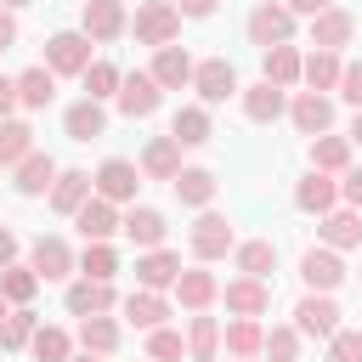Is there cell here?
Here are the masks:
<instances>
[{
	"label": "cell",
	"mask_w": 362,
	"mask_h": 362,
	"mask_svg": "<svg viewBox=\"0 0 362 362\" xmlns=\"http://www.w3.org/2000/svg\"><path fill=\"white\" fill-rule=\"evenodd\" d=\"M170 192H175L187 209H209L215 192H221V181H215V170H204V164H181V175L170 181Z\"/></svg>",
	"instance_id": "obj_23"
},
{
	"label": "cell",
	"mask_w": 362,
	"mask_h": 362,
	"mask_svg": "<svg viewBox=\"0 0 362 362\" xmlns=\"http://www.w3.org/2000/svg\"><path fill=\"white\" fill-rule=\"evenodd\" d=\"M90 192H96L90 170H62V175H57V187H51L45 198H51V209H57V215H79V204H85Z\"/></svg>",
	"instance_id": "obj_35"
},
{
	"label": "cell",
	"mask_w": 362,
	"mask_h": 362,
	"mask_svg": "<svg viewBox=\"0 0 362 362\" xmlns=\"http://www.w3.org/2000/svg\"><path fill=\"white\" fill-rule=\"evenodd\" d=\"M17 249H23V243H17V232H11V226H0V272L17 260Z\"/></svg>",
	"instance_id": "obj_52"
},
{
	"label": "cell",
	"mask_w": 362,
	"mask_h": 362,
	"mask_svg": "<svg viewBox=\"0 0 362 362\" xmlns=\"http://www.w3.org/2000/svg\"><path fill=\"white\" fill-rule=\"evenodd\" d=\"M345 136H351V141L362 147V107H356V119H351V130H345Z\"/></svg>",
	"instance_id": "obj_55"
},
{
	"label": "cell",
	"mask_w": 362,
	"mask_h": 362,
	"mask_svg": "<svg viewBox=\"0 0 362 362\" xmlns=\"http://www.w3.org/2000/svg\"><path fill=\"white\" fill-rule=\"evenodd\" d=\"M175 277H181V255L175 249H141L136 255V288H175Z\"/></svg>",
	"instance_id": "obj_20"
},
{
	"label": "cell",
	"mask_w": 362,
	"mask_h": 362,
	"mask_svg": "<svg viewBox=\"0 0 362 362\" xmlns=\"http://www.w3.org/2000/svg\"><path fill=\"white\" fill-rule=\"evenodd\" d=\"M74 226H79V238H85V243H113V232H124V209L90 192V198L79 204V215H74Z\"/></svg>",
	"instance_id": "obj_10"
},
{
	"label": "cell",
	"mask_w": 362,
	"mask_h": 362,
	"mask_svg": "<svg viewBox=\"0 0 362 362\" xmlns=\"http://www.w3.org/2000/svg\"><path fill=\"white\" fill-rule=\"evenodd\" d=\"M34 288H40V272H34V266H17V260H11V266L0 272V294H6L11 305H28Z\"/></svg>",
	"instance_id": "obj_45"
},
{
	"label": "cell",
	"mask_w": 362,
	"mask_h": 362,
	"mask_svg": "<svg viewBox=\"0 0 362 362\" xmlns=\"http://www.w3.org/2000/svg\"><path fill=\"white\" fill-rule=\"evenodd\" d=\"M345 277H351V272H345L339 249H328V243H322V249H305V255H300V283H305L311 294H334Z\"/></svg>",
	"instance_id": "obj_11"
},
{
	"label": "cell",
	"mask_w": 362,
	"mask_h": 362,
	"mask_svg": "<svg viewBox=\"0 0 362 362\" xmlns=\"http://www.w3.org/2000/svg\"><path fill=\"white\" fill-rule=\"evenodd\" d=\"M192 90H198V102H204V107H215V102L238 96L243 85H238V68H232L226 57H204V62L192 68Z\"/></svg>",
	"instance_id": "obj_9"
},
{
	"label": "cell",
	"mask_w": 362,
	"mask_h": 362,
	"mask_svg": "<svg viewBox=\"0 0 362 362\" xmlns=\"http://www.w3.org/2000/svg\"><path fill=\"white\" fill-rule=\"evenodd\" d=\"M90 45H96V40H90L85 28H57V34L45 40V68H51L57 79H62V74H85V68L96 62Z\"/></svg>",
	"instance_id": "obj_4"
},
{
	"label": "cell",
	"mask_w": 362,
	"mask_h": 362,
	"mask_svg": "<svg viewBox=\"0 0 362 362\" xmlns=\"http://www.w3.org/2000/svg\"><path fill=\"white\" fill-rule=\"evenodd\" d=\"M57 175H62V170H57V158H51V153H40V147H34L23 164H11V187H17L23 198H45V192L57 187Z\"/></svg>",
	"instance_id": "obj_16"
},
{
	"label": "cell",
	"mask_w": 362,
	"mask_h": 362,
	"mask_svg": "<svg viewBox=\"0 0 362 362\" xmlns=\"http://www.w3.org/2000/svg\"><path fill=\"white\" fill-rule=\"evenodd\" d=\"M288 124L311 141V136H322V130H334V96L328 90H294L288 96Z\"/></svg>",
	"instance_id": "obj_8"
},
{
	"label": "cell",
	"mask_w": 362,
	"mask_h": 362,
	"mask_svg": "<svg viewBox=\"0 0 362 362\" xmlns=\"http://www.w3.org/2000/svg\"><path fill=\"white\" fill-rule=\"evenodd\" d=\"M339 317H345V311L334 305V294H311V288H305L300 305H294V328H300L305 339H322V345L339 334Z\"/></svg>",
	"instance_id": "obj_7"
},
{
	"label": "cell",
	"mask_w": 362,
	"mask_h": 362,
	"mask_svg": "<svg viewBox=\"0 0 362 362\" xmlns=\"http://www.w3.org/2000/svg\"><path fill=\"white\" fill-rule=\"evenodd\" d=\"M62 305H68V317H96V311H113L119 305V288L113 283H96V277H79V283H68Z\"/></svg>",
	"instance_id": "obj_21"
},
{
	"label": "cell",
	"mask_w": 362,
	"mask_h": 362,
	"mask_svg": "<svg viewBox=\"0 0 362 362\" xmlns=\"http://www.w3.org/2000/svg\"><path fill=\"white\" fill-rule=\"evenodd\" d=\"M136 164H141L147 181H175V175H181V141H175V136H153Z\"/></svg>",
	"instance_id": "obj_27"
},
{
	"label": "cell",
	"mask_w": 362,
	"mask_h": 362,
	"mask_svg": "<svg viewBox=\"0 0 362 362\" xmlns=\"http://www.w3.org/2000/svg\"><path fill=\"white\" fill-rule=\"evenodd\" d=\"M339 74H345V57L339 51H305V68H300V85L305 90H339Z\"/></svg>",
	"instance_id": "obj_31"
},
{
	"label": "cell",
	"mask_w": 362,
	"mask_h": 362,
	"mask_svg": "<svg viewBox=\"0 0 362 362\" xmlns=\"http://www.w3.org/2000/svg\"><path fill=\"white\" fill-rule=\"evenodd\" d=\"M130 28H136V45H175L181 40V11H175V0H141L136 6V17H130Z\"/></svg>",
	"instance_id": "obj_1"
},
{
	"label": "cell",
	"mask_w": 362,
	"mask_h": 362,
	"mask_svg": "<svg viewBox=\"0 0 362 362\" xmlns=\"http://www.w3.org/2000/svg\"><path fill=\"white\" fill-rule=\"evenodd\" d=\"M187 243H192V260H226L232 249H238V232H232V221L221 215V209H198V221H192V232H187Z\"/></svg>",
	"instance_id": "obj_2"
},
{
	"label": "cell",
	"mask_w": 362,
	"mask_h": 362,
	"mask_svg": "<svg viewBox=\"0 0 362 362\" xmlns=\"http://www.w3.org/2000/svg\"><path fill=\"white\" fill-rule=\"evenodd\" d=\"M17 102H23L28 113H40V107H51V102H57V74H51L45 62H34V68H23V74H17Z\"/></svg>",
	"instance_id": "obj_32"
},
{
	"label": "cell",
	"mask_w": 362,
	"mask_h": 362,
	"mask_svg": "<svg viewBox=\"0 0 362 362\" xmlns=\"http://www.w3.org/2000/svg\"><path fill=\"white\" fill-rule=\"evenodd\" d=\"M6 317H11V300H6V294H0V322H6Z\"/></svg>",
	"instance_id": "obj_57"
},
{
	"label": "cell",
	"mask_w": 362,
	"mask_h": 362,
	"mask_svg": "<svg viewBox=\"0 0 362 362\" xmlns=\"http://www.w3.org/2000/svg\"><path fill=\"white\" fill-rule=\"evenodd\" d=\"M147 356H153V362H181V356H187V334L170 328V322L153 328V334H147Z\"/></svg>",
	"instance_id": "obj_46"
},
{
	"label": "cell",
	"mask_w": 362,
	"mask_h": 362,
	"mask_svg": "<svg viewBox=\"0 0 362 362\" xmlns=\"http://www.w3.org/2000/svg\"><path fill=\"white\" fill-rule=\"evenodd\" d=\"M339 204H351V209H362V170L351 164L345 175H339Z\"/></svg>",
	"instance_id": "obj_49"
},
{
	"label": "cell",
	"mask_w": 362,
	"mask_h": 362,
	"mask_svg": "<svg viewBox=\"0 0 362 362\" xmlns=\"http://www.w3.org/2000/svg\"><path fill=\"white\" fill-rule=\"evenodd\" d=\"M11 107H23V102H17V79L0 74V119H11Z\"/></svg>",
	"instance_id": "obj_53"
},
{
	"label": "cell",
	"mask_w": 362,
	"mask_h": 362,
	"mask_svg": "<svg viewBox=\"0 0 362 362\" xmlns=\"http://www.w3.org/2000/svg\"><path fill=\"white\" fill-rule=\"evenodd\" d=\"M356 277H362V272H356Z\"/></svg>",
	"instance_id": "obj_60"
},
{
	"label": "cell",
	"mask_w": 362,
	"mask_h": 362,
	"mask_svg": "<svg viewBox=\"0 0 362 362\" xmlns=\"http://www.w3.org/2000/svg\"><path fill=\"white\" fill-rule=\"evenodd\" d=\"M300 68H305V57H300V45L288 40V45H266L260 51V79H272V85H283V90H294L300 85Z\"/></svg>",
	"instance_id": "obj_26"
},
{
	"label": "cell",
	"mask_w": 362,
	"mask_h": 362,
	"mask_svg": "<svg viewBox=\"0 0 362 362\" xmlns=\"http://www.w3.org/2000/svg\"><path fill=\"white\" fill-rule=\"evenodd\" d=\"M328 6H334V0H288L294 17H317V11H328Z\"/></svg>",
	"instance_id": "obj_54"
},
{
	"label": "cell",
	"mask_w": 362,
	"mask_h": 362,
	"mask_svg": "<svg viewBox=\"0 0 362 362\" xmlns=\"http://www.w3.org/2000/svg\"><path fill=\"white\" fill-rule=\"evenodd\" d=\"M90 181H96V198H107V204H119V209H124V204H136V187H141L147 175H141V164H136V158H102Z\"/></svg>",
	"instance_id": "obj_6"
},
{
	"label": "cell",
	"mask_w": 362,
	"mask_h": 362,
	"mask_svg": "<svg viewBox=\"0 0 362 362\" xmlns=\"http://www.w3.org/2000/svg\"><path fill=\"white\" fill-rule=\"evenodd\" d=\"M79 85H85V96H96V102H107V96H119V85H124V74L113 68V62H90L85 74H79Z\"/></svg>",
	"instance_id": "obj_44"
},
{
	"label": "cell",
	"mask_w": 362,
	"mask_h": 362,
	"mask_svg": "<svg viewBox=\"0 0 362 362\" xmlns=\"http://www.w3.org/2000/svg\"><path fill=\"white\" fill-rule=\"evenodd\" d=\"M62 130H68V141H96V136L107 130V107H102L96 96H79V102L62 113Z\"/></svg>",
	"instance_id": "obj_30"
},
{
	"label": "cell",
	"mask_w": 362,
	"mask_h": 362,
	"mask_svg": "<svg viewBox=\"0 0 362 362\" xmlns=\"http://www.w3.org/2000/svg\"><path fill=\"white\" fill-rule=\"evenodd\" d=\"M74 345H79V339H74L68 328H57V322H40V328H34V339H28L34 362H68V356H74Z\"/></svg>",
	"instance_id": "obj_38"
},
{
	"label": "cell",
	"mask_w": 362,
	"mask_h": 362,
	"mask_svg": "<svg viewBox=\"0 0 362 362\" xmlns=\"http://www.w3.org/2000/svg\"><path fill=\"white\" fill-rule=\"evenodd\" d=\"M0 6H11V11H23V6H34V0H0Z\"/></svg>",
	"instance_id": "obj_58"
},
{
	"label": "cell",
	"mask_w": 362,
	"mask_h": 362,
	"mask_svg": "<svg viewBox=\"0 0 362 362\" xmlns=\"http://www.w3.org/2000/svg\"><path fill=\"white\" fill-rule=\"evenodd\" d=\"M192 68H198V62L187 57V45H158V51H153V68H147V74H153V79H158L164 90H181V85H192Z\"/></svg>",
	"instance_id": "obj_29"
},
{
	"label": "cell",
	"mask_w": 362,
	"mask_h": 362,
	"mask_svg": "<svg viewBox=\"0 0 362 362\" xmlns=\"http://www.w3.org/2000/svg\"><path fill=\"white\" fill-rule=\"evenodd\" d=\"M170 136H175L181 147H204V141L215 136V119H209V107H204V102H187V107H175V119H170Z\"/></svg>",
	"instance_id": "obj_33"
},
{
	"label": "cell",
	"mask_w": 362,
	"mask_h": 362,
	"mask_svg": "<svg viewBox=\"0 0 362 362\" xmlns=\"http://www.w3.org/2000/svg\"><path fill=\"white\" fill-rule=\"evenodd\" d=\"M28 266L40 272V283H68V277L79 272V255L68 249V238H57V232H40V238L28 243Z\"/></svg>",
	"instance_id": "obj_5"
},
{
	"label": "cell",
	"mask_w": 362,
	"mask_h": 362,
	"mask_svg": "<svg viewBox=\"0 0 362 362\" xmlns=\"http://www.w3.org/2000/svg\"><path fill=\"white\" fill-rule=\"evenodd\" d=\"M147 362H153V356H147Z\"/></svg>",
	"instance_id": "obj_61"
},
{
	"label": "cell",
	"mask_w": 362,
	"mask_h": 362,
	"mask_svg": "<svg viewBox=\"0 0 362 362\" xmlns=\"http://www.w3.org/2000/svg\"><path fill=\"white\" fill-rule=\"evenodd\" d=\"M68 362H102V356H96V351H74Z\"/></svg>",
	"instance_id": "obj_56"
},
{
	"label": "cell",
	"mask_w": 362,
	"mask_h": 362,
	"mask_svg": "<svg viewBox=\"0 0 362 362\" xmlns=\"http://www.w3.org/2000/svg\"><path fill=\"white\" fill-rule=\"evenodd\" d=\"M328 362H362V328H339L328 339Z\"/></svg>",
	"instance_id": "obj_47"
},
{
	"label": "cell",
	"mask_w": 362,
	"mask_h": 362,
	"mask_svg": "<svg viewBox=\"0 0 362 362\" xmlns=\"http://www.w3.org/2000/svg\"><path fill=\"white\" fill-rule=\"evenodd\" d=\"M238 102H243V119H249V124H277V119L288 113V90H283V85H272V79L243 85V90H238Z\"/></svg>",
	"instance_id": "obj_13"
},
{
	"label": "cell",
	"mask_w": 362,
	"mask_h": 362,
	"mask_svg": "<svg viewBox=\"0 0 362 362\" xmlns=\"http://www.w3.org/2000/svg\"><path fill=\"white\" fill-rule=\"evenodd\" d=\"M124 238H130L136 249H164L170 221H164L158 209H147V204H124Z\"/></svg>",
	"instance_id": "obj_24"
},
{
	"label": "cell",
	"mask_w": 362,
	"mask_h": 362,
	"mask_svg": "<svg viewBox=\"0 0 362 362\" xmlns=\"http://www.w3.org/2000/svg\"><path fill=\"white\" fill-rule=\"evenodd\" d=\"M113 102H119V113H124V119H153V113H158V102H164V85L141 68V74H124V85H119V96H113Z\"/></svg>",
	"instance_id": "obj_12"
},
{
	"label": "cell",
	"mask_w": 362,
	"mask_h": 362,
	"mask_svg": "<svg viewBox=\"0 0 362 362\" xmlns=\"http://www.w3.org/2000/svg\"><path fill=\"white\" fill-rule=\"evenodd\" d=\"M119 311H124V322H136L141 334H153V328H164V322H170V311H175V305H170L158 288H130V294L119 300Z\"/></svg>",
	"instance_id": "obj_19"
},
{
	"label": "cell",
	"mask_w": 362,
	"mask_h": 362,
	"mask_svg": "<svg viewBox=\"0 0 362 362\" xmlns=\"http://www.w3.org/2000/svg\"><path fill=\"white\" fill-rule=\"evenodd\" d=\"M226 362H260V356H226Z\"/></svg>",
	"instance_id": "obj_59"
},
{
	"label": "cell",
	"mask_w": 362,
	"mask_h": 362,
	"mask_svg": "<svg viewBox=\"0 0 362 362\" xmlns=\"http://www.w3.org/2000/svg\"><path fill=\"white\" fill-rule=\"evenodd\" d=\"M79 28H85L96 45H113V40L130 28V17H124V0H85V6H79Z\"/></svg>",
	"instance_id": "obj_14"
},
{
	"label": "cell",
	"mask_w": 362,
	"mask_h": 362,
	"mask_svg": "<svg viewBox=\"0 0 362 362\" xmlns=\"http://www.w3.org/2000/svg\"><path fill=\"white\" fill-rule=\"evenodd\" d=\"M339 102L362 107V62H345V74H339Z\"/></svg>",
	"instance_id": "obj_48"
},
{
	"label": "cell",
	"mask_w": 362,
	"mask_h": 362,
	"mask_svg": "<svg viewBox=\"0 0 362 362\" xmlns=\"http://www.w3.org/2000/svg\"><path fill=\"white\" fill-rule=\"evenodd\" d=\"M34 328H40V317H34L28 305H11V317L0 322V351H28Z\"/></svg>",
	"instance_id": "obj_42"
},
{
	"label": "cell",
	"mask_w": 362,
	"mask_h": 362,
	"mask_svg": "<svg viewBox=\"0 0 362 362\" xmlns=\"http://www.w3.org/2000/svg\"><path fill=\"white\" fill-rule=\"evenodd\" d=\"M243 34H249V45H288L294 40V11H288V0H260L255 11H249V23H243Z\"/></svg>",
	"instance_id": "obj_3"
},
{
	"label": "cell",
	"mask_w": 362,
	"mask_h": 362,
	"mask_svg": "<svg viewBox=\"0 0 362 362\" xmlns=\"http://www.w3.org/2000/svg\"><path fill=\"white\" fill-rule=\"evenodd\" d=\"M215 6H221V0H175L181 17H215Z\"/></svg>",
	"instance_id": "obj_51"
},
{
	"label": "cell",
	"mask_w": 362,
	"mask_h": 362,
	"mask_svg": "<svg viewBox=\"0 0 362 362\" xmlns=\"http://www.w3.org/2000/svg\"><path fill=\"white\" fill-rule=\"evenodd\" d=\"M28 153H34V130H28L23 119H0V170L23 164Z\"/></svg>",
	"instance_id": "obj_40"
},
{
	"label": "cell",
	"mask_w": 362,
	"mask_h": 362,
	"mask_svg": "<svg viewBox=\"0 0 362 362\" xmlns=\"http://www.w3.org/2000/svg\"><path fill=\"white\" fill-rule=\"evenodd\" d=\"M300 345H305V334L294 322H272L266 328V362H300Z\"/></svg>",
	"instance_id": "obj_43"
},
{
	"label": "cell",
	"mask_w": 362,
	"mask_h": 362,
	"mask_svg": "<svg viewBox=\"0 0 362 362\" xmlns=\"http://www.w3.org/2000/svg\"><path fill=\"white\" fill-rule=\"evenodd\" d=\"M187 356L192 362H221V322L209 311H192L187 317Z\"/></svg>",
	"instance_id": "obj_37"
},
{
	"label": "cell",
	"mask_w": 362,
	"mask_h": 362,
	"mask_svg": "<svg viewBox=\"0 0 362 362\" xmlns=\"http://www.w3.org/2000/svg\"><path fill=\"white\" fill-rule=\"evenodd\" d=\"M79 351H96V356H113L119 351V339H124V328L107 317V311H96V317H79Z\"/></svg>",
	"instance_id": "obj_36"
},
{
	"label": "cell",
	"mask_w": 362,
	"mask_h": 362,
	"mask_svg": "<svg viewBox=\"0 0 362 362\" xmlns=\"http://www.w3.org/2000/svg\"><path fill=\"white\" fill-rule=\"evenodd\" d=\"M317 238H322L328 249H339V255H345V249H356V243H362V209H351V204H345V209L317 215Z\"/></svg>",
	"instance_id": "obj_25"
},
{
	"label": "cell",
	"mask_w": 362,
	"mask_h": 362,
	"mask_svg": "<svg viewBox=\"0 0 362 362\" xmlns=\"http://www.w3.org/2000/svg\"><path fill=\"white\" fill-rule=\"evenodd\" d=\"M170 294L181 300V311H209V305L221 300V277L204 272V260H198V266H181V277H175Z\"/></svg>",
	"instance_id": "obj_15"
},
{
	"label": "cell",
	"mask_w": 362,
	"mask_h": 362,
	"mask_svg": "<svg viewBox=\"0 0 362 362\" xmlns=\"http://www.w3.org/2000/svg\"><path fill=\"white\" fill-rule=\"evenodd\" d=\"M11 45H17V11L0 6V51H11Z\"/></svg>",
	"instance_id": "obj_50"
},
{
	"label": "cell",
	"mask_w": 362,
	"mask_h": 362,
	"mask_svg": "<svg viewBox=\"0 0 362 362\" xmlns=\"http://www.w3.org/2000/svg\"><path fill=\"white\" fill-rule=\"evenodd\" d=\"M294 209H305V215L339 209V181H334L328 170H305V175L294 181Z\"/></svg>",
	"instance_id": "obj_17"
},
{
	"label": "cell",
	"mask_w": 362,
	"mask_h": 362,
	"mask_svg": "<svg viewBox=\"0 0 362 362\" xmlns=\"http://www.w3.org/2000/svg\"><path fill=\"white\" fill-rule=\"evenodd\" d=\"M351 153H356V141H351V136H334V130L311 136V170L345 175V170H351Z\"/></svg>",
	"instance_id": "obj_34"
},
{
	"label": "cell",
	"mask_w": 362,
	"mask_h": 362,
	"mask_svg": "<svg viewBox=\"0 0 362 362\" xmlns=\"http://www.w3.org/2000/svg\"><path fill=\"white\" fill-rule=\"evenodd\" d=\"M232 260H238L243 277H266V272H277V243L272 238H249V243L232 249Z\"/></svg>",
	"instance_id": "obj_39"
},
{
	"label": "cell",
	"mask_w": 362,
	"mask_h": 362,
	"mask_svg": "<svg viewBox=\"0 0 362 362\" xmlns=\"http://www.w3.org/2000/svg\"><path fill=\"white\" fill-rule=\"evenodd\" d=\"M221 300H226L232 317H266V311H272V283H266V277H232V283L221 288Z\"/></svg>",
	"instance_id": "obj_18"
},
{
	"label": "cell",
	"mask_w": 362,
	"mask_h": 362,
	"mask_svg": "<svg viewBox=\"0 0 362 362\" xmlns=\"http://www.w3.org/2000/svg\"><path fill=\"white\" fill-rule=\"evenodd\" d=\"M351 40H356V17H351L345 6H328V11L311 17V45H322V51H345Z\"/></svg>",
	"instance_id": "obj_22"
},
{
	"label": "cell",
	"mask_w": 362,
	"mask_h": 362,
	"mask_svg": "<svg viewBox=\"0 0 362 362\" xmlns=\"http://www.w3.org/2000/svg\"><path fill=\"white\" fill-rule=\"evenodd\" d=\"M79 277L113 283V277H119V249H113V243H85V249H79Z\"/></svg>",
	"instance_id": "obj_41"
},
{
	"label": "cell",
	"mask_w": 362,
	"mask_h": 362,
	"mask_svg": "<svg viewBox=\"0 0 362 362\" xmlns=\"http://www.w3.org/2000/svg\"><path fill=\"white\" fill-rule=\"evenodd\" d=\"M221 351L226 356H266V322L260 317H232L221 328Z\"/></svg>",
	"instance_id": "obj_28"
}]
</instances>
